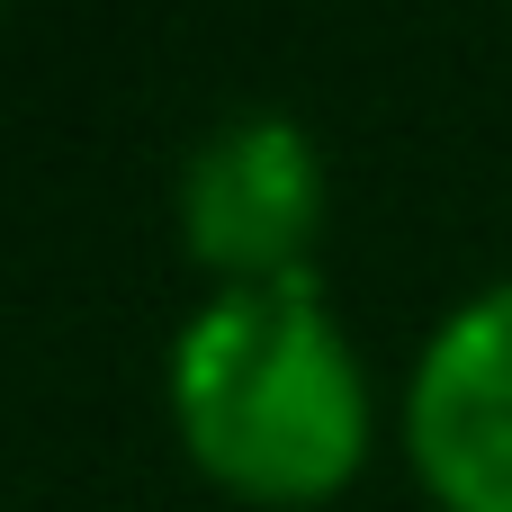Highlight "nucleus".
I'll use <instances>...</instances> for the list:
<instances>
[{
    "label": "nucleus",
    "instance_id": "f257e3e1",
    "mask_svg": "<svg viewBox=\"0 0 512 512\" xmlns=\"http://www.w3.org/2000/svg\"><path fill=\"white\" fill-rule=\"evenodd\" d=\"M171 423L243 504H324L369 459V387L315 270L225 288L180 324Z\"/></svg>",
    "mask_w": 512,
    "mask_h": 512
},
{
    "label": "nucleus",
    "instance_id": "7ed1b4c3",
    "mask_svg": "<svg viewBox=\"0 0 512 512\" xmlns=\"http://www.w3.org/2000/svg\"><path fill=\"white\" fill-rule=\"evenodd\" d=\"M405 441L450 512H512V288L441 324L405 405Z\"/></svg>",
    "mask_w": 512,
    "mask_h": 512
},
{
    "label": "nucleus",
    "instance_id": "f03ea898",
    "mask_svg": "<svg viewBox=\"0 0 512 512\" xmlns=\"http://www.w3.org/2000/svg\"><path fill=\"white\" fill-rule=\"evenodd\" d=\"M315 225H324V162H315V144H306L297 117L261 108V117L216 126L189 153L180 243H189V261L225 270L234 288H261V279L306 270Z\"/></svg>",
    "mask_w": 512,
    "mask_h": 512
}]
</instances>
